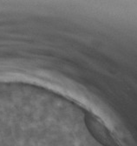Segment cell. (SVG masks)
Wrapping results in <instances>:
<instances>
[{
    "label": "cell",
    "instance_id": "6da1fadb",
    "mask_svg": "<svg viewBox=\"0 0 137 146\" xmlns=\"http://www.w3.org/2000/svg\"><path fill=\"white\" fill-rule=\"evenodd\" d=\"M87 123L89 124L90 130L93 135L96 137L101 143H104L106 146H117L114 139L109 135V131L105 130V128L101 123L96 122V120L90 117V120H87Z\"/></svg>",
    "mask_w": 137,
    "mask_h": 146
}]
</instances>
